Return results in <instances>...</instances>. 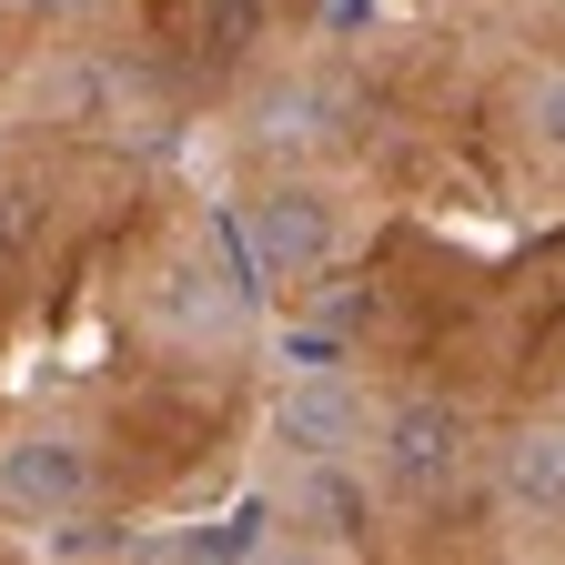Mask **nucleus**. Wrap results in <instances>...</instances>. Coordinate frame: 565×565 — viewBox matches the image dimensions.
Returning a JSON list of instances; mask_svg holds the SVG:
<instances>
[{
  "label": "nucleus",
  "mask_w": 565,
  "mask_h": 565,
  "mask_svg": "<svg viewBox=\"0 0 565 565\" xmlns=\"http://www.w3.org/2000/svg\"><path fill=\"white\" fill-rule=\"evenodd\" d=\"M0 505L21 525H71L92 505V445L71 424H31V435L0 445Z\"/></svg>",
  "instance_id": "f257e3e1"
},
{
  "label": "nucleus",
  "mask_w": 565,
  "mask_h": 565,
  "mask_svg": "<svg viewBox=\"0 0 565 565\" xmlns=\"http://www.w3.org/2000/svg\"><path fill=\"white\" fill-rule=\"evenodd\" d=\"M273 435H282L294 465H333V455H353V435H364V394H353L343 374H303V384H282Z\"/></svg>",
  "instance_id": "f03ea898"
},
{
  "label": "nucleus",
  "mask_w": 565,
  "mask_h": 565,
  "mask_svg": "<svg viewBox=\"0 0 565 565\" xmlns=\"http://www.w3.org/2000/svg\"><path fill=\"white\" fill-rule=\"evenodd\" d=\"M384 475L394 484H445L455 465H465V414L455 404H435V394H414V404H394L384 414Z\"/></svg>",
  "instance_id": "7ed1b4c3"
},
{
  "label": "nucleus",
  "mask_w": 565,
  "mask_h": 565,
  "mask_svg": "<svg viewBox=\"0 0 565 565\" xmlns=\"http://www.w3.org/2000/svg\"><path fill=\"white\" fill-rule=\"evenodd\" d=\"M253 243H263V273H323L333 263V212H323V192H294V182H282V192H263L253 202Z\"/></svg>",
  "instance_id": "20e7f679"
},
{
  "label": "nucleus",
  "mask_w": 565,
  "mask_h": 565,
  "mask_svg": "<svg viewBox=\"0 0 565 565\" xmlns=\"http://www.w3.org/2000/svg\"><path fill=\"white\" fill-rule=\"evenodd\" d=\"M505 505L515 515H565V435L535 424V435L505 445Z\"/></svg>",
  "instance_id": "39448f33"
},
{
  "label": "nucleus",
  "mask_w": 565,
  "mask_h": 565,
  "mask_svg": "<svg viewBox=\"0 0 565 565\" xmlns=\"http://www.w3.org/2000/svg\"><path fill=\"white\" fill-rule=\"evenodd\" d=\"M525 121H535V141H545V152H565V71H545V82H535Z\"/></svg>",
  "instance_id": "423d86ee"
},
{
  "label": "nucleus",
  "mask_w": 565,
  "mask_h": 565,
  "mask_svg": "<svg viewBox=\"0 0 565 565\" xmlns=\"http://www.w3.org/2000/svg\"><path fill=\"white\" fill-rule=\"evenodd\" d=\"M21 233H31V192H0V253H11Z\"/></svg>",
  "instance_id": "0eeeda50"
}]
</instances>
